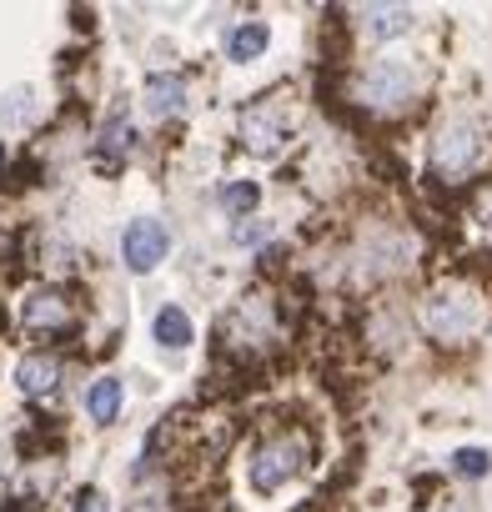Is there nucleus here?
Returning <instances> with one entry per match:
<instances>
[{
  "label": "nucleus",
  "instance_id": "obj_1",
  "mask_svg": "<svg viewBox=\"0 0 492 512\" xmlns=\"http://www.w3.org/2000/svg\"><path fill=\"white\" fill-rule=\"evenodd\" d=\"M422 327H427V337H437V342H447V347L467 342V337L482 327V302H477V292H472V287H457V282L437 287V292L422 302Z\"/></svg>",
  "mask_w": 492,
  "mask_h": 512
},
{
  "label": "nucleus",
  "instance_id": "obj_2",
  "mask_svg": "<svg viewBox=\"0 0 492 512\" xmlns=\"http://www.w3.org/2000/svg\"><path fill=\"white\" fill-rule=\"evenodd\" d=\"M417 86H422V76H417V66L402 61V56H382V61H372V66L357 76V96H362V106H372V111H397V106H407V101L417 96Z\"/></svg>",
  "mask_w": 492,
  "mask_h": 512
},
{
  "label": "nucleus",
  "instance_id": "obj_3",
  "mask_svg": "<svg viewBox=\"0 0 492 512\" xmlns=\"http://www.w3.org/2000/svg\"><path fill=\"white\" fill-rule=\"evenodd\" d=\"M477 161H482V131H477L472 121H447V126L437 131V141H432V166H437V176L457 181V176H467Z\"/></svg>",
  "mask_w": 492,
  "mask_h": 512
},
{
  "label": "nucleus",
  "instance_id": "obj_4",
  "mask_svg": "<svg viewBox=\"0 0 492 512\" xmlns=\"http://www.w3.org/2000/svg\"><path fill=\"white\" fill-rule=\"evenodd\" d=\"M166 251H171V236H166V226L151 221V216L131 221L126 236H121V256H126V267H131L136 277L156 272V262H166Z\"/></svg>",
  "mask_w": 492,
  "mask_h": 512
},
{
  "label": "nucleus",
  "instance_id": "obj_5",
  "mask_svg": "<svg viewBox=\"0 0 492 512\" xmlns=\"http://www.w3.org/2000/svg\"><path fill=\"white\" fill-rule=\"evenodd\" d=\"M297 467H302V442H297V437H277V442H267V447L252 457L246 477H252V487H257V492H277Z\"/></svg>",
  "mask_w": 492,
  "mask_h": 512
},
{
  "label": "nucleus",
  "instance_id": "obj_6",
  "mask_svg": "<svg viewBox=\"0 0 492 512\" xmlns=\"http://www.w3.org/2000/svg\"><path fill=\"white\" fill-rule=\"evenodd\" d=\"M241 141L252 146L257 156H272L287 141V116L277 106H252V111L241 116Z\"/></svg>",
  "mask_w": 492,
  "mask_h": 512
},
{
  "label": "nucleus",
  "instance_id": "obj_7",
  "mask_svg": "<svg viewBox=\"0 0 492 512\" xmlns=\"http://www.w3.org/2000/svg\"><path fill=\"white\" fill-rule=\"evenodd\" d=\"M357 16H362V36H372V41H397V36L412 31L407 6H362Z\"/></svg>",
  "mask_w": 492,
  "mask_h": 512
},
{
  "label": "nucleus",
  "instance_id": "obj_8",
  "mask_svg": "<svg viewBox=\"0 0 492 512\" xmlns=\"http://www.w3.org/2000/svg\"><path fill=\"white\" fill-rule=\"evenodd\" d=\"M146 111L151 116H181L186 111V81L176 76V71H156L151 81H146Z\"/></svg>",
  "mask_w": 492,
  "mask_h": 512
},
{
  "label": "nucleus",
  "instance_id": "obj_9",
  "mask_svg": "<svg viewBox=\"0 0 492 512\" xmlns=\"http://www.w3.org/2000/svg\"><path fill=\"white\" fill-rule=\"evenodd\" d=\"M267 46H272V31H267L262 21H241V26L226 36V61H241V66H246V61H257Z\"/></svg>",
  "mask_w": 492,
  "mask_h": 512
},
{
  "label": "nucleus",
  "instance_id": "obj_10",
  "mask_svg": "<svg viewBox=\"0 0 492 512\" xmlns=\"http://www.w3.org/2000/svg\"><path fill=\"white\" fill-rule=\"evenodd\" d=\"M16 382H21L31 397H51V392H56V382H61V367H56V357L36 352V357H26V362L16 367Z\"/></svg>",
  "mask_w": 492,
  "mask_h": 512
},
{
  "label": "nucleus",
  "instance_id": "obj_11",
  "mask_svg": "<svg viewBox=\"0 0 492 512\" xmlns=\"http://www.w3.org/2000/svg\"><path fill=\"white\" fill-rule=\"evenodd\" d=\"M86 412H91V422H116V412H121V382H116V377L91 382V392H86Z\"/></svg>",
  "mask_w": 492,
  "mask_h": 512
},
{
  "label": "nucleus",
  "instance_id": "obj_12",
  "mask_svg": "<svg viewBox=\"0 0 492 512\" xmlns=\"http://www.w3.org/2000/svg\"><path fill=\"white\" fill-rule=\"evenodd\" d=\"M26 322H31V327H66V322H71V307H66L56 292H36V297L26 302Z\"/></svg>",
  "mask_w": 492,
  "mask_h": 512
},
{
  "label": "nucleus",
  "instance_id": "obj_13",
  "mask_svg": "<svg viewBox=\"0 0 492 512\" xmlns=\"http://www.w3.org/2000/svg\"><path fill=\"white\" fill-rule=\"evenodd\" d=\"M156 342L171 347V352L191 347V322H186L181 307H161V312H156Z\"/></svg>",
  "mask_w": 492,
  "mask_h": 512
},
{
  "label": "nucleus",
  "instance_id": "obj_14",
  "mask_svg": "<svg viewBox=\"0 0 492 512\" xmlns=\"http://www.w3.org/2000/svg\"><path fill=\"white\" fill-rule=\"evenodd\" d=\"M31 116H36L31 86H16L11 96H0V131H21V126H31Z\"/></svg>",
  "mask_w": 492,
  "mask_h": 512
},
{
  "label": "nucleus",
  "instance_id": "obj_15",
  "mask_svg": "<svg viewBox=\"0 0 492 512\" xmlns=\"http://www.w3.org/2000/svg\"><path fill=\"white\" fill-rule=\"evenodd\" d=\"M452 472L457 477H487L492 472V452L487 447H457L452 452Z\"/></svg>",
  "mask_w": 492,
  "mask_h": 512
},
{
  "label": "nucleus",
  "instance_id": "obj_16",
  "mask_svg": "<svg viewBox=\"0 0 492 512\" xmlns=\"http://www.w3.org/2000/svg\"><path fill=\"white\" fill-rule=\"evenodd\" d=\"M101 151L131 156V121H126V116H111V121L101 126Z\"/></svg>",
  "mask_w": 492,
  "mask_h": 512
},
{
  "label": "nucleus",
  "instance_id": "obj_17",
  "mask_svg": "<svg viewBox=\"0 0 492 512\" xmlns=\"http://www.w3.org/2000/svg\"><path fill=\"white\" fill-rule=\"evenodd\" d=\"M257 181H231L226 191H221V201H226V211H252L257 206Z\"/></svg>",
  "mask_w": 492,
  "mask_h": 512
},
{
  "label": "nucleus",
  "instance_id": "obj_18",
  "mask_svg": "<svg viewBox=\"0 0 492 512\" xmlns=\"http://www.w3.org/2000/svg\"><path fill=\"white\" fill-rule=\"evenodd\" d=\"M262 236H267V221H252V226L241 221V226H236V241H241V246H246V241H262Z\"/></svg>",
  "mask_w": 492,
  "mask_h": 512
},
{
  "label": "nucleus",
  "instance_id": "obj_19",
  "mask_svg": "<svg viewBox=\"0 0 492 512\" xmlns=\"http://www.w3.org/2000/svg\"><path fill=\"white\" fill-rule=\"evenodd\" d=\"M76 512H111V507H106V497H101V492H81Z\"/></svg>",
  "mask_w": 492,
  "mask_h": 512
},
{
  "label": "nucleus",
  "instance_id": "obj_20",
  "mask_svg": "<svg viewBox=\"0 0 492 512\" xmlns=\"http://www.w3.org/2000/svg\"><path fill=\"white\" fill-rule=\"evenodd\" d=\"M447 512H472V507L467 502H447Z\"/></svg>",
  "mask_w": 492,
  "mask_h": 512
}]
</instances>
